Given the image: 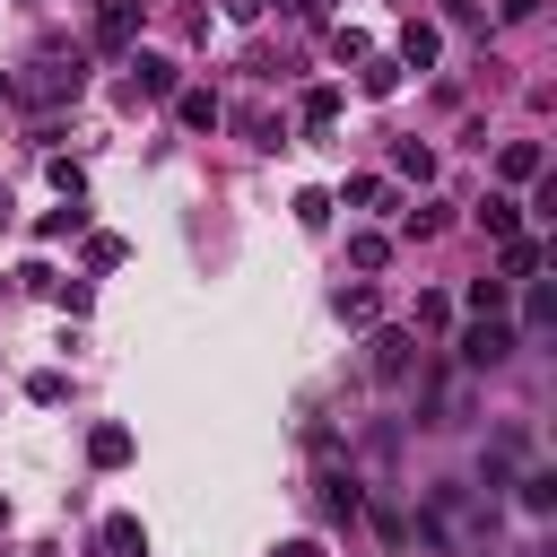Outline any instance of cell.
Segmentation results:
<instances>
[{
	"instance_id": "6da1fadb",
	"label": "cell",
	"mask_w": 557,
	"mask_h": 557,
	"mask_svg": "<svg viewBox=\"0 0 557 557\" xmlns=\"http://www.w3.org/2000/svg\"><path fill=\"white\" fill-rule=\"evenodd\" d=\"M78 52H44V61H26V78L9 87V96H26V104H61V96H78Z\"/></svg>"
},
{
	"instance_id": "7a4b0ae2",
	"label": "cell",
	"mask_w": 557,
	"mask_h": 557,
	"mask_svg": "<svg viewBox=\"0 0 557 557\" xmlns=\"http://www.w3.org/2000/svg\"><path fill=\"white\" fill-rule=\"evenodd\" d=\"M513 357V331L496 322V313H479L470 331H461V366H505Z\"/></svg>"
},
{
	"instance_id": "3957f363",
	"label": "cell",
	"mask_w": 557,
	"mask_h": 557,
	"mask_svg": "<svg viewBox=\"0 0 557 557\" xmlns=\"http://www.w3.org/2000/svg\"><path fill=\"white\" fill-rule=\"evenodd\" d=\"M131 35H139V0H96V44L122 52Z\"/></svg>"
},
{
	"instance_id": "277c9868",
	"label": "cell",
	"mask_w": 557,
	"mask_h": 557,
	"mask_svg": "<svg viewBox=\"0 0 557 557\" xmlns=\"http://www.w3.org/2000/svg\"><path fill=\"white\" fill-rule=\"evenodd\" d=\"M409 357H418V339H409V331H374V374H383V383H400V374H409Z\"/></svg>"
},
{
	"instance_id": "5b68a950",
	"label": "cell",
	"mask_w": 557,
	"mask_h": 557,
	"mask_svg": "<svg viewBox=\"0 0 557 557\" xmlns=\"http://www.w3.org/2000/svg\"><path fill=\"white\" fill-rule=\"evenodd\" d=\"M131 96H174V61L165 52H139L131 61Z\"/></svg>"
},
{
	"instance_id": "8992f818",
	"label": "cell",
	"mask_w": 557,
	"mask_h": 557,
	"mask_svg": "<svg viewBox=\"0 0 557 557\" xmlns=\"http://www.w3.org/2000/svg\"><path fill=\"white\" fill-rule=\"evenodd\" d=\"M174 113H183V131H218V113H226V104H218L209 87H174Z\"/></svg>"
},
{
	"instance_id": "52a82bcc",
	"label": "cell",
	"mask_w": 557,
	"mask_h": 557,
	"mask_svg": "<svg viewBox=\"0 0 557 557\" xmlns=\"http://www.w3.org/2000/svg\"><path fill=\"white\" fill-rule=\"evenodd\" d=\"M540 165H548V157H540V139H505V148H496V174H505V183H531Z\"/></svg>"
},
{
	"instance_id": "ba28073f",
	"label": "cell",
	"mask_w": 557,
	"mask_h": 557,
	"mask_svg": "<svg viewBox=\"0 0 557 557\" xmlns=\"http://www.w3.org/2000/svg\"><path fill=\"white\" fill-rule=\"evenodd\" d=\"M87 461H96V470H122V461H131V426H96V435H87Z\"/></svg>"
},
{
	"instance_id": "9c48e42d",
	"label": "cell",
	"mask_w": 557,
	"mask_h": 557,
	"mask_svg": "<svg viewBox=\"0 0 557 557\" xmlns=\"http://www.w3.org/2000/svg\"><path fill=\"white\" fill-rule=\"evenodd\" d=\"M104 557H148V531L131 513H104Z\"/></svg>"
},
{
	"instance_id": "30bf717a",
	"label": "cell",
	"mask_w": 557,
	"mask_h": 557,
	"mask_svg": "<svg viewBox=\"0 0 557 557\" xmlns=\"http://www.w3.org/2000/svg\"><path fill=\"white\" fill-rule=\"evenodd\" d=\"M435 52H444V35H435V26H409V35H400V70H426Z\"/></svg>"
},
{
	"instance_id": "8fae6325",
	"label": "cell",
	"mask_w": 557,
	"mask_h": 557,
	"mask_svg": "<svg viewBox=\"0 0 557 557\" xmlns=\"http://www.w3.org/2000/svg\"><path fill=\"white\" fill-rule=\"evenodd\" d=\"M479 226H487L496 244H505V235H522V200H505V191H496V200L479 209Z\"/></svg>"
},
{
	"instance_id": "7c38bea8",
	"label": "cell",
	"mask_w": 557,
	"mask_h": 557,
	"mask_svg": "<svg viewBox=\"0 0 557 557\" xmlns=\"http://www.w3.org/2000/svg\"><path fill=\"white\" fill-rule=\"evenodd\" d=\"M548 261V244H531V235H505V278H531Z\"/></svg>"
},
{
	"instance_id": "4fadbf2b",
	"label": "cell",
	"mask_w": 557,
	"mask_h": 557,
	"mask_svg": "<svg viewBox=\"0 0 557 557\" xmlns=\"http://www.w3.org/2000/svg\"><path fill=\"white\" fill-rule=\"evenodd\" d=\"M26 400H35V409H61V400H70V374H61V366L26 374Z\"/></svg>"
},
{
	"instance_id": "5bb4252c",
	"label": "cell",
	"mask_w": 557,
	"mask_h": 557,
	"mask_svg": "<svg viewBox=\"0 0 557 557\" xmlns=\"http://www.w3.org/2000/svg\"><path fill=\"white\" fill-rule=\"evenodd\" d=\"M305 122L331 131V122H339V87H305Z\"/></svg>"
},
{
	"instance_id": "9a60e30c",
	"label": "cell",
	"mask_w": 557,
	"mask_h": 557,
	"mask_svg": "<svg viewBox=\"0 0 557 557\" xmlns=\"http://www.w3.org/2000/svg\"><path fill=\"white\" fill-rule=\"evenodd\" d=\"M392 165H400V174H418V183H426V174H435V148H418V139H400V148H392Z\"/></svg>"
},
{
	"instance_id": "2e32d148",
	"label": "cell",
	"mask_w": 557,
	"mask_h": 557,
	"mask_svg": "<svg viewBox=\"0 0 557 557\" xmlns=\"http://www.w3.org/2000/svg\"><path fill=\"white\" fill-rule=\"evenodd\" d=\"M505 287L513 278H470V313H505Z\"/></svg>"
},
{
	"instance_id": "e0dca14e",
	"label": "cell",
	"mask_w": 557,
	"mask_h": 557,
	"mask_svg": "<svg viewBox=\"0 0 557 557\" xmlns=\"http://www.w3.org/2000/svg\"><path fill=\"white\" fill-rule=\"evenodd\" d=\"M339 322H374V287H366V278L339 287Z\"/></svg>"
},
{
	"instance_id": "ac0fdd59",
	"label": "cell",
	"mask_w": 557,
	"mask_h": 557,
	"mask_svg": "<svg viewBox=\"0 0 557 557\" xmlns=\"http://www.w3.org/2000/svg\"><path fill=\"white\" fill-rule=\"evenodd\" d=\"M244 139H252V148H278V122H270L261 104H244Z\"/></svg>"
},
{
	"instance_id": "d6986e66",
	"label": "cell",
	"mask_w": 557,
	"mask_h": 557,
	"mask_svg": "<svg viewBox=\"0 0 557 557\" xmlns=\"http://www.w3.org/2000/svg\"><path fill=\"white\" fill-rule=\"evenodd\" d=\"M348 200H357V209H383V200H392V183H383V174H357V183H348Z\"/></svg>"
},
{
	"instance_id": "ffe728a7",
	"label": "cell",
	"mask_w": 557,
	"mask_h": 557,
	"mask_svg": "<svg viewBox=\"0 0 557 557\" xmlns=\"http://www.w3.org/2000/svg\"><path fill=\"white\" fill-rule=\"evenodd\" d=\"M78 226H87V209L70 200V209H44V226H35V235H78Z\"/></svg>"
},
{
	"instance_id": "44dd1931",
	"label": "cell",
	"mask_w": 557,
	"mask_h": 557,
	"mask_svg": "<svg viewBox=\"0 0 557 557\" xmlns=\"http://www.w3.org/2000/svg\"><path fill=\"white\" fill-rule=\"evenodd\" d=\"M348 261H357V270H383V261H392V244H383V235H357V244H348Z\"/></svg>"
},
{
	"instance_id": "7402d4cb",
	"label": "cell",
	"mask_w": 557,
	"mask_h": 557,
	"mask_svg": "<svg viewBox=\"0 0 557 557\" xmlns=\"http://www.w3.org/2000/svg\"><path fill=\"white\" fill-rule=\"evenodd\" d=\"M296 218L305 226H331V191H296Z\"/></svg>"
},
{
	"instance_id": "603a6c76",
	"label": "cell",
	"mask_w": 557,
	"mask_h": 557,
	"mask_svg": "<svg viewBox=\"0 0 557 557\" xmlns=\"http://www.w3.org/2000/svg\"><path fill=\"white\" fill-rule=\"evenodd\" d=\"M496 17H513V26H522V17H540V0H496Z\"/></svg>"
},
{
	"instance_id": "cb8c5ba5",
	"label": "cell",
	"mask_w": 557,
	"mask_h": 557,
	"mask_svg": "<svg viewBox=\"0 0 557 557\" xmlns=\"http://www.w3.org/2000/svg\"><path fill=\"white\" fill-rule=\"evenodd\" d=\"M278 557H322V548H313V540H287V548H278Z\"/></svg>"
},
{
	"instance_id": "d4e9b609",
	"label": "cell",
	"mask_w": 557,
	"mask_h": 557,
	"mask_svg": "<svg viewBox=\"0 0 557 557\" xmlns=\"http://www.w3.org/2000/svg\"><path fill=\"white\" fill-rule=\"evenodd\" d=\"M226 17H261V0H226Z\"/></svg>"
},
{
	"instance_id": "484cf974",
	"label": "cell",
	"mask_w": 557,
	"mask_h": 557,
	"mask_svg": "<svg viewBox=\"0 0 557 557\" xmlns=\"http://www.w3.org/2000/svg\"><path fill=\"white\" fill-rule=\"evenodd\" d=\"M0 531H9V496H0Z\"/></svg>"
},
{
	"instance_id": "4316f807",
	"label": "cell",
	"mask_w": 557,
	"mask_h": 557,
	"mask_svg": "<svg viewBox=\"0 0 557 557\" xmlns=\"http://www.w3.org/2000/svg\"><path fill=\"white\" fill-rule=\"evenodd\" d=\"M453 9H470V0H453Z\"/></svg>"
}]
</instances>
